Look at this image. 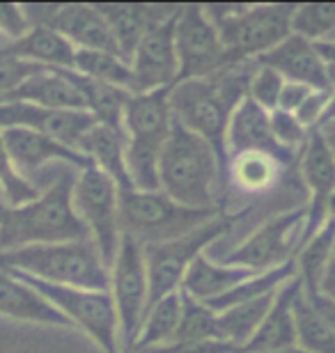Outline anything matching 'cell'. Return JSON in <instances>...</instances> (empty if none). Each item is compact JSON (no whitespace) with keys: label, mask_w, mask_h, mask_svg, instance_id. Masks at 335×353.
Masks as SVG:
<instances>
[{"label":"cell","mask_w":335,"mask_h":353,"mask_svg":"<svg viewBox=\"0 0 335 353\" xmlns=\"http://www.w3.org/2000/svg\"><path fill=\"white\" fill-rule=\"evenodd\" d=\"M258 60L232 62L204 79L180 81L170 88V110L175 122L213 147L227 170L225 131L230 115L248 97Z\"/></svg>","instance_id":"6da1fadb"},{"label":"cell","mask_w":335,"mask_h":353,"mask_svg":"<svg viewBox=\"0 0 335 353\" xmlns=\"http://www.w3.org/2000/svg\"><path fill=\"white\" fill-rule=\"evenodd\" d=\"M78 172L76 168H65L32 202L0 211V252L28 245L88 241L90 234L71 200Z\"/></svg>","instance_id":"7a4b0ae2"},{"label":"cell","mask_w":335,"mask_h":353,"mask_svg":"<svg viewBox=\"0 0 335 353\" xmlns=\"http://www.w3.org/2000/svg\"><path fill=\"white\" fill-rule=\"evenodd\" d=\"M159 190L182 207L223 209L225 163L209 143L175 122L159 159Z\"/></svg>","instance_id":"3957f363"},{"label":"cell","mask_w":335,"mask_h":353,"mask_svg":"<svg viewBox=\"0 0 335 353\" xmlns=\"http://www.w3.org/2000/svg\"><path fill=\"white\" fill-rule=\"evenodd\" d=\"M0 268L30 275L58 287L92 289V292H108L111 287V271L90 239L5 250L0 252Z\"/></svg>","instance_id":"277c9868"},{"label":"cell","mask_w":335,"mask_h":353,"mask_svg":"<svg viewBox=\"0 0 335 353\" xmlns=\"http://www.w3.org/2000/svg\"><path fill=\"white\" fill-rule=\"evenodd\" d=\"M170 88L131 94L124 108L126 170L135 190H159V159L173 133Z\"/></svg>","instance_id":"5b68a950"},{"label":"cell","mask_w":335,"mask_h":353,"mask_svg":"<svg viewBox=\"0 0 335 353\" xmlns=\"http://www.w3.org/2000/svg\"><path fill=\"white\" fill-rule=\"evenodd\" d=\"M296 5H204L207 17L218 30L227 62L258 60L291 34Z\"/></svg>","instance_id":"8992f818"},{"label":"cell","mask_w":335,"mask_h":353,"mask_svg":"<svg viewBox=\"0 0 335 353\" xmlns=\"http://www.w3.org/2000/svg\"><path fill=\"white\" fill-rule=\"evenodd\" d=\"M122 230L135 243L156 245L175 241L202 228L211 218L223 214V209H191L182 207L163 195L161 190H126L119 193Z\"/></svg>","instance_id":"52a82bcc"},{"label":"cell","mask_w":335,"mask_h":353,"mask_svg":"<svg viewBox=\"0 0 335 353\" xmlns=\"http://www.w3.org/2000/svg\"><path fill=\"white\" fill-rule=\"evenodd\" d=\"M76 216L81 218L95 243L99 257L111 271L122 243V211H119V188L111 176H106L97 168H85L76 174L74 190H71Z\"/></svg>","instance_id":"ba28073f"},{"label":"cell","mask_w":335,"mask_h":353,"mask_svg":"<svg viewBox=\"0 0 335 353\" xmlns=\"http://www.w3.org/2000/svg\"><path fill=\"white\" fill-rule=\"evenodd\" d=\"M237 218L230 214H218L204 223L202 228L193 230L186 236H180L175 241L145 245L142 257H145V271H147V292H149V305L156 303L163 296L180 292L182 280L186 275L189 266L193 264L198 255H202L218 241L220 236L227 234ZM147 305V307H149Z\"/></svg>","instance_id":"9c48e42d"},{"label":"cell","mask_w":335,"mask_h":353,"mask_svg":"<svg viewBox=\"0 0 335 353\" xmlns=\"http://www.w3.org/2000/svg\"><path fill=\"white\" fill-rule=\"evenodd\" d=\"M305 236V207L296 204L287 211L267 218L234 248L211 255L225 264L262 273L294 262Z\"/></svg>","instance_id":"30bf717a"},{"label":"cell","mask_w":335,"mask_h":353,"mask_svg":"<svg viewBox=\"0 0 335 353\" xmlns=\"http://www.w3.org/2000/svg\"><path fill=\"white\" fill-rule=\"evenodd\" d=\"M5 271V268H3ZM28 282L32 289L44 296L58 312L71 323V328L83 330L104 353H122L119 347V326L117 312L108 292H92V289H74L48 285L30 275L7 271Z\"/></svg>","instance_id":"8fae6325"},{"label":"cell","mask_w":335,"mask_h":353,"mask_svg":"<svg viewBox=\"0 0 335 353\" xmlns=\"http://www.w3.org/2000/svg\"><path fill=\"white\" fill-rule=\"evenodd\" d=\"M108 294L117 312L119 326V347L122 353H133L138 333L149 305L147 292V271L140 243L131 236H122L117 257L111 266V287Z\"/></svg>","instance_id":"7c38bea8"},{"label":"cell","mask_w":335,"mask_h":353,"mask_svg":"<svg viewBox=\"0 0 335 353\" xmlns=\"http://www.w3.org/2000/svg\"><path fill=\"white\" fill-rule=\"evenodd\" d=\"M175 48L177 62H180V81L204 79L230 65L218 30L207 17L204 5L180 7L175 26Z\"/></svg>","instance_id":"4fadbf2b"},{"label":"cell","mask_w":335,"mask_h":353,"mask_svg":"<svg viewBox=\"0 0 335 353\" xmlns=\"http://www.w3.org/2000/svg\"><path fill=\"white\" fill-rule=\"evenodd\" d=\"M32 26H46L60 32L76 51H106L119 48L111 34L99 5H23Z\"/></svg>","instance_id":"5bb4252c"},{"label":"cell","mask_w":335,"mask_h":353,"mask_svg":"<svg viewBox=\"0 0 335 353\" xmlns=\"http://www.w3.org/2000/svg\"><path fill=\"white\" fill-rule=\"evenodd\" d=\"M182 7V5H180ZM180 10L152 26L131 55V94L168 90L180 81V62L175 48V26Z\"/></svg>","instance_id":"9a60e30c"},{"label":"cell","mask_w":335,"mask_h":353,"mask_svg":"<svg viewBox=\"0 0 335 353\" xmlns=\"http://www.w3.org/2000/svg\"><path fill=\"white\" fill-rule=\"evenodd\" d=\"M296 165L303 186L308 190L305 236H303V241H308L326 223V218H329V204L335 195V157L322 131L310 133Z\"/></svg>","instance_id":"2e32d148"},{"label":"cell","mask_w":335,"mask_h":353,"mask_svg":"<svg viewBox=\"0 0 335 353\" xmlns=\"http://www.w3.org/2000/svg\"><path fill=\"white\" fill-rule=\"evenodd\" d=\"M95 124V117L88 110H48L32 103H0V131H37L76 152L85 133Z\"/></svg>","instance_id":"e0dca14e"},{"label":"cell","mask_w":335,"mask_h":353,"mask_svg":"<svg viewBox=\"0 0 335 353\" xmlns=\"http://www.w3.org/2000/svg\"><path fill=\"white\" fill-rule=\"evenodd\" d=\"M225 150H227V161H230V157H237V154L260 152L278 159L287 170L298 163V157L285 152L276 143L274 133H271V112L260 108L248 97L232 110L225 131Z\"/></svg>","instance_id":"ac0fdd59"},{"label":"cell","mask_w":335,"mask_h":353,"mask_svg":"<svg viewBox=\"0 0 335 353\" xmlns=\"http://www.w3.org/2000/svg\"><path fill=\"white\" fill-rule=\"evenodd\" d=\"M3 143L5 150L10 154L14 168L26 176L28 181H32V174L41 172L51 163H62L76 170H85L92 163L83 157L81 152L69 150V147L60 145L58 140L41 136L37 131L28 129H3Z\"/></svg>","instance_id":"d6986e66"},{"label":"cell","mask_w":335,"mask_h":353,"mask_svg":"<svg viewBox=\"0 0 335 353\" xmlns=\"http://www.w3.org/2000/svg\"><path fill=\"white\" fill-rule=\"evenodd\" d=\"M260 65L271 67L274 72L283 76V81L303 83L312 90H329L326 81V67L319 58L317 44L308 41L291 32L280 44L271 48L262 58H258Z\"/></svg>","instance_id":"ffe728a7"},{"label":"cell","mask_w":335,"mask_h":353,"mask_svg":"<svg viewBox=\"0 0 335 353\" xmlns=\"http://www.w3.org/2000/svg\"><path fill=\"white\" fill-rule=\"evenodd\" d=\"M5 103H32L48 110H85V99L76 85L74 69L41 67L7 97Z\"/></svg>","instance_id":"44dd1931"},{"label":"cell","mask_w":335,"mask_h":353,"mask_svg":"<svg viewBox=\"0 0 335 353\" xmlns=\"http://www.w3.org/2000/svg\"><path fill=\"white\" fill-rule=\"evenodd\" d=\"M301 289V280L291 278L278 289L269 312L255 335L241 351L246 353H271L296 349V328H294V296Z\"/></svg>","instance_id":"7402d4cb"},{"label":"cell","mask_w":335,"mask_h":353,"mask_svg":"<svg viewBox=\"0 0 335 353\" xmlns=\"http://www.w3.org/2000/svg\"><path fill=\"white\" fill-rule=\"evenodd\" d=\"M177 10L180 5H99V12L104 14L106 23L111 28L119 55L126 62L131 60L135 46L140 44L149 28L173 17Z\"/></svg>","instance_id":"603a6c76"},{"label":"cell","mask_w":335,"mask_h":353,"mask_svg":"<svg viewBox=\"0 0 335 353\" xmlns=\"http://www.w3.org/2000/svg\"><path fill=\"white\" fill-rule=\"evenodd\" d=\"M0 316L41 326L71 328V323L41 296L17 275L0 268Z\"/></svg>","instance_id":"cb8c5ba5"},{"label":"cell","mask_w":335,"mask_h":353,"mask_svg":"<svg viewBox=\"0 0 335 353\" xmlns=\"http://www.w3.org/2000/svg\"><path fill=\"white\" fill-rule=\"evenodd\" d=\"M251 275H255V271L225 264V262H220V259L211 257L209 252H202V255H198L193 259V264L189 266V271L182 280L180 292H184L195 301L209 303V301L220 299V296H225L227 292H232L234 287H239L241 282L248 280Z\"/></svg>","instance_id":"d4e9b609"},{"label":"cell","mask_w":335,"mask_h":353,"mask_svg":"<svg viewBox=\"0 0 335 353\" xmlns=\"http://www.w3.org/2000/svg\"><path fill=\"white\" fill-rule=\"evenodd\" d=\"M78 152L90 161L92 168L102 170L111 176L119 188V193L133 190L129 170H126V138L124 131L111 129V126L95 124L85 133V138L78 145Z\"/></svg>","instance_id":"484cf974"},{"label":"cell","mask_w":335,"mask_h":353,"mask_svg":"<svg viewBox=\"0 0 335 353\" xmlns=\"http://www.w3.org/2000/svg\"><path fill=\"white\" fill-rule=\"evenodd\" d=\"M0 48L14 58L39 67L74 69L76 65V48L60 32L46 26H32L23 37L14 41H0Z\"/></svg>","instance_id":"4316f807"},{"label":"cell","mask_w":335,"mask_h":353,"mask_svg":"<svg viewBox=\"0 0 335 353\" xmlns=\"http://www.w3.org/2000/svg\"><path fill=\"white\" fill-rule=\"evenodd\" d=\"M285 168L280 161L260 152H246L230 157L227 161V190H237L239 195L255 197L265 195L271 188L278 186L283 179Z\"/></svg>","instance_id":"83f0119b"},{"label":"cell","mask_w":335,"mask_h":353,"mask_svg":"<svg viewBox=\"0 0 335 353\" xmlns=\"http://www.w3.org/2000/svg\"><path fill=\"white\" fill-rule=\"evenodd\" d=\"M274 294L262 296V299H253V301H244L237 303V305H230L225 310L216 312L218 319V335L220 340L232 344L234 349H244L248 340L255 335V330L260 328V323L265 321V316L269 312L271 303H274Z\"/></svg>","instance_id":"f1b7e54d"},{"label":"cell","mask_w":335,"mask_h":353,"mask_svg":"<svg viewBox=\"0 0 335 353\" xmlns=\"http://www.w3.org/2000/svg\"><path fill=\"white\" fill-rule=\"evenodd\" d=\"M180 319H182V292H173L152 303L145 312V319H142L133 353L170 344L175 340L177 328H180Z\"/></svg>","instance_id":"f546056e"},{"label":"cell","mask_w":335,"mask_h":353,"mask_svg":"<svg viewBox=\"0 0 335 353\" xmlns=\"http://www.w3.org/2000/svg\"><path fill=\"white\" fill-rule=\"evenodd\" d=\"M74 79L85 99V110L95 117V122L122 131L124 108H126V101H129L131 92L119 90L115 85H106V83L90 81L78 72H74Z\"/></svg>","instance_id":"4dcf8cb0"},{"label":"cell","mask_w":335,"mask_h":353,"mask_svg":"<svg viewBox=\"0 0 335 353\" xmlns=\"http://www.w3.org/2000/svg\"><path fill=\"white\" fill-rule=\"evenodd\" d=\"M335 257V225L326 221L322 230L315 232L308 241L298 248L294 264H296V278L301 280L305 292L315 294L317 285L322 280L326 266Z\"/></svg>","instance_id":"1f68e13d"},{"label":"cell","mask_w":335,"mask_h":353,"mask_svg":"<svg viewBox=\"0 0 335 353\" xmlns=\"http://www.w3.org/2000/svg\"><path fill=\"white\" fill-rule=\"evenodd\" d=\"M294 328L296 349L303 353H335V333L310 303L303 285L294 296Z\"/></svg>","instance_id":"d6a6232c"},{"label":"cell","mask_w":335,"mask_h":353,"mask_svg":"<svg viewBox=\"0 0 335 353\" xmlns=\"http://www.w3.org/2000/svg\"><path fill=\"white\" fill-rule=\"evenodd\" d=\"M74 72L97 83L131 92V65L122 55L106 51H76Z\"/></svg>","instance_id":"836d02e7"},{"label":"cell","mask_w":335,"mask_h":353,"mask_svg":"<svg viewBox=\"0 0 335 353\" xmlns=\"http://www.w3.org/2000/svg\"><path fill=\"white\" fill-rule=\"evenodd\" d=\"M220 340L216 312L202 301L191 299L182 292V319L173 342H207ZM223 342V340H220Z\"/></svg>","instance_id":"e575fe53"},{"label":"cell","mask_w":335,"mask_h":353,"mask_svg":"<svg viewBox=\"0 0 335 353\" xmlns=\"http://www.w3.org/2000/svg\"><path fill=\"white\" fill-rule=\"evenodd\" d=\"M291 32L308 41H326L335 32V3L296 5L291 17Z\"/></svg>","instance_id":"d590c367"},{"label":"cell","mask_w":335,"mask_h":353,"mask_svg":"<svg viewBox=\"0 0 335 353\" xmlns=\"http://www.w3.org/2000/svg\"><path fill=\"white\" fill-rule=\"evenodd\" d=\"M41 190L26 179L17 168H14L10 154L5 150L3 133H0V197L5 207H21L37 197Z\"/></svg>","instance_id":"8d00e7d4"},{"label":"cell","mask_w":335,"mask_h":353,"mask_svg":"<svg viewBox=\"0 0 335 353\" xmlns=\"http://www.w3.org/2000/svg\"><path fill=\"white\" fill-rule=\"evenodd\" d=\"M271 133H274L276 143L283 147L285 152L294 154V157H301L305 143H308L310 133L301 122L291 115V112H283V110H274L271 112Z\"/></svg>","instance_id":"74e56055"},{"label":"cell","mask_w":335,"mask_h":353,"mask_svg":"<svg viewBox=\"0 0 335 353\" xmlns=\"http://www.w3.org/2000/svg\"><path fill=\"white\" fill-rule=\"evenodd\" d=\"M285 85L283 76L274 72L271 67H265L258 62L251 85H248V99H253L260 108H265L267 112H274L278 108V99H280V90Z\"/></svg>","instance_id":"f35d334b"},{"label":"cell","mask_w":335,"mask_h":353,"mask_svg":"<svg viewBox=\"0 0 335 353\" xmlns=\"http://www.w3.org/2000/svg\"><path fill=\"white\" fill-rule=\"evenodd\" d=\"M39 69H41L39 65L19 60L0 48V103H5L7 97H10L26 79H30L32 74H37Z\"/></svg>","instance_id":"ab89813d"},{"label":"cell","mask_w":335,"mask_h":353,"mask_svg":"<svg viewBox=\"0 0 335 353\" xmlns=\"http://www.w3.org/2000/svg\"><path fill=\"white\" fill-rule=\"evenodd\" d=\"M333 99L331 90H312L305 101L301 103V108L294 112V117L301 122V126H305L308 131H319L322 126V119L326 115V108H329Z\"/></svg>","instance_id":"60d3db41"},{"label":"cell","mask_w":335,"mask_h":353,"mask_svg":"<svg viewBox=\"0 0 335 353\" xmlns=\"http://www.w3.org/2000/svg\"><path fill=\"white\" fill-rule=\"evenodd\" d=\"M32 23L23 5L0 3V41H14L30 30Z\"/></svg>","instance_id":"b9f144b4"},{"label":"cell","mask_w":335,"mask_h":353,"mask_svg":"<svg viewBox=\"0 0 335 353\" xmlns=\"http://www.w3.org/2000/svg\"><path fill=\"white\" fill-rule=\"evenodd\" d=\"M232 344L220 340H207V342H170L166 347L147 349L140 353H237Z\"/></svg>","instance_id":"7bdbcfd3"},{"label":"cell","mask_w":335,"mask_h":353,"mask_svg":"<svg viewBox=\"0 0 335 353\" xmlns=\"http://www.w3.org/2000/svg\"><path fill=\"white\" fill-rule=\"evenodd\" d=\"M312 92V88L303 85V83H291V81H285V85L280 90V99H278V108L276 110H283V112H294L301 108V103L305 101Z\"/></svg>","instance_id":"ee69618b"},{"label":"cell","mask_w":335,"mask_h":353,"mask_svg":"<svg viewBox=\"0 0 335 353\" xmlns=\"http://www.w3.org/2000/svg\"><path fill=\"white\" fill-rule=\"evenodd\" d=\"M305 292V289H303ZM308 294V299L310 303L315 305V310L319 314H322V319L329 323L331 330L335 333V301H329V299H324V296H319V294H310V292H305Z\"/></svg>","instance_id":"f6af8a7d"},{"label":"cell","mask_w":335,"mask_h":353,"mask_svg":"<svg viewBox=\"0 0 335 353\" xmlns=\"http://www.w3.org/2000/svg\"><path fill=\"white\" fill-rule=\"evenodd\" d=\"M315 294L324 296V299H329V301H335V257L329 262V266H326V271L322 275V280H319Z\"/></svg>","instance_id":"bcb514c9"},{"label":"cell","mask_w":335,"mask_h":353,"mask_svg":"<svg viewBox=\"0 0 335 353\" xmlns=\"http://www.w3.org/2000/svg\"><path fill=\"white\" fill-rule=\"evenodd\" d=\"M317 51H319V58L324 62V67H335V41L333 39L317 41Z\"/></svg>","instance_id":"7dc6e473"},{"label":"cell","mask_w":335,"mask_h":353,"mask_svg":"<svg viewBox=\"0 0 335 353\" xmlns=\"http://www.w3.org/2000/svg\"><path fill=\"white\" fill-rule=\"evenodd\" d=\"M335 124V94L331 99V103H329V108H326V115L322 119V126H319V131H324V129H329V126Z\"/></svg>","instance_id":"c3c4849f"},{"label":"cell","mask_w":335,"mask_h":353,"mask_svg":"<svg viewBox=\"0 0 335 353\" xmlns=\"http://www.w3.org/2000/svg\"><path fill=\"white\" fill-rule=\"evenodd\" d=\"M322 133H324L326 143H329V147H331V152H333V157H335V131H322Z\"/></svg>","instance_id":"681fc988"},{"label":"cell","mask_w":335,"mask_h":353,"mask_svg":"<svg viewBox=\"0 0 335 353\" xmlns=\"http://www.w3.org/2000/svg\"><path fill=\"white\" fill-rule=\"evenodd\" d=\"M326 221H331L335 225V195H333V200L329 204V218H326Z\"/></svg>","instance_id":"f907efd6"},{"label":"cell","mask_w":335,"mask_h":353,"mask_svg":"<svg viewBox=\"0 0 335 353\" xmlns=\"http://www.w3.org/2000/svg\"><path fill=\"white\" fill-rule=\"evenodd\" d=\"M237 353H246V351H237ZM271 353H303L301 349H287V351H271Z\"/></svg>","instance_id":"816d5d0a"},{"label":"cell","mask_w":335,"mask_h":353,"mask_svg":"<svg viewBox=\"0 0 335 353\" xmlns=\"http://www.w3.org/2000/svg\"><path fill=\"white\" fill-rule=\"evenodd\" d=\"M324 131H335V124H333V126H329V129H324Z\"/></svg>","instance_id":"f5cc1de1"},{"label":"cell","mask_w":335,"mask_h":353,"mask_svg":"<svg viewBox=\"0 0 335 353\" xmlns=\"http://www.w3.org/2000/svg\"><path fill=\"white\" fill-rule=\"evenodd\" d=\"M5 207V204H3V197H0V209H3Z\"/></svg>","instance_id":"db71d44e"},{"label":"cell","mask_w":335,"mask_h":353,"mask_svg":"<svg viewBox=\"0 0 335 353\" xmlns=\"http://www.w3.org/2000/svg\"><path fill=\"white\" fill-rule=\"evenodd\" d=\"M331 39H333V41H335V32H333V37H331Z\"/></svg>","instance_id":"11a10c76"},{"label":"cell","mask_w":335,"mask_h":353,"mask_svg":"<svg viewBox=\"0 0 335 353\" xmlns=\"http://www.w3.org/2000/svg\"><path fill=\"white\" fill-rule=\"evenodd\" d=\"M3 209H5V207H3ZM3 209H0V211H3Z\"/></svg>","instance_id":"9f6ffc18"}]
</instances>
